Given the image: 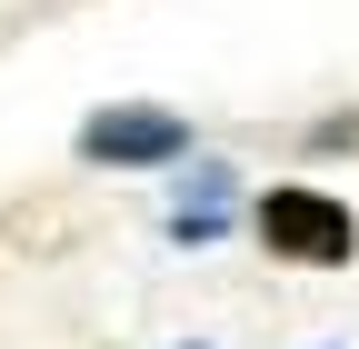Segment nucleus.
Returning <instances> with one entry per match:
<instances>
[{"instance_id": "obj_1", "label": "nucleus", "mask_w": 359, "mask_h": 349, "mask_svg": "<svg viewBox=\"0 0 359 349\" xmlns=\"http://www.w3.org/2000/svg\"><path fill=\"white\" fill-rule=\"evenodd\" d=\"M259 240L299 259V270H349V249H359V220L330 200V190H259Z\"/></svg>"}, {"instance_id": "obj_2", "label": "nucleus", "mask_w": 359, "mask_h": 349, "mask_svg": "<svg viewBox=\"0 0 359 349\" xmlns=\"http://www.w3.org/2000/svg\"><path fill=\"white\" fill-rule=\"evenodd\" d=\"M180 150H190L180 110H100L80 130V160H100V170H140V160H180Z\"/></svg>"}]
</instances>
